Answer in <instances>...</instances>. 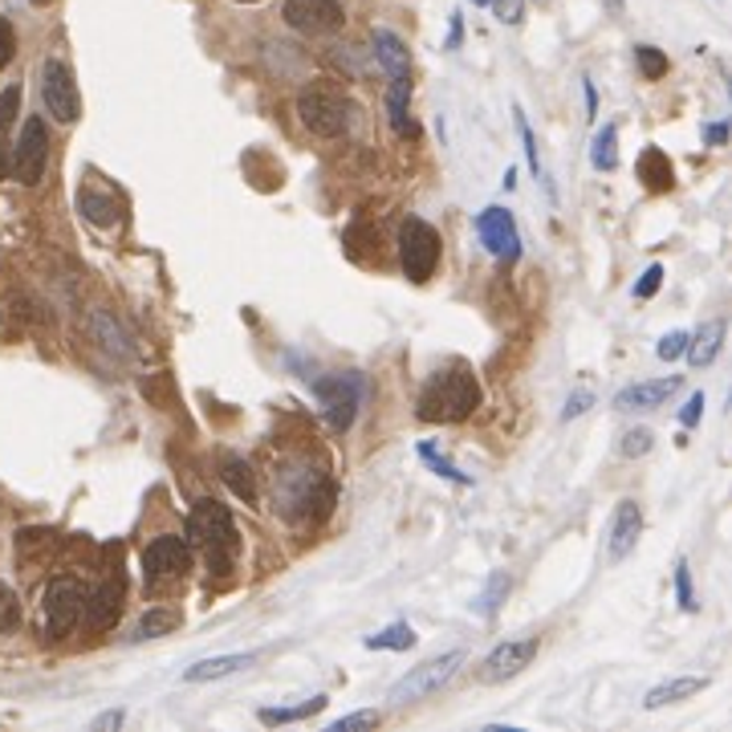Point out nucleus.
<instances>
[{"label": "nucleus", "mask_w": 732, "mask_h": 732, "mask_svg": "<svg viewBox=\"0 0 732 732\" xmlns=\"http://www.w3.org/2000/svg\"><path fill=\"white\" fill-rule=\"evenodd\" d=\"M480 379L468 362H452L436 371L424 383L419 400H415V415L424 424H465L468 415L480 407Z\"/></svg>", "instance_id": "1"}, {"label": "nucleus", "mask_w": 732, "mask_h": 732, "mask_svg": "<svg viewBox=\"0 0 732 732\" xmlns=\"http://www.w3.org/2000/svg\"><path fill=\"white\" fill-rule=\"evenodd\" d=\"M187 546L204 549V558L212 570H228L232 558H237V525H232V513L228 505L212 501V496H204L192 505L187 513Z\"/></svg>", "instance_id": "2"}, {"label": "nucleus", "mask_w": 732, "mask_h": 732, "mask_svg": "<svg viewBox=\"0 0 732 732\" xmlns=\"http://www.w3.org/2000/svg\"><path fill=\"white\" fill-rule=\"evenodd\" d=\"M465 664H468L465 652L436 655V659H427V664L412 667V671H407L403 679H395V684H391V692H386V700H391L395 708L415 704V700H427V696H436L439 688H444V684H448V679H452Z\"/></svg>", "instance_id": "3"}, {"label": "nucleus", "mask_w": 732, "mask_h": 732, "mask_svg": "<svg viewBox=\"0 0 732 732\" xmlns=\"http://www.w3.org/2000/svg\"><path fill=\"white\" fill-rule=\"evenodd\" d=\"M439 249H444V240H439V232L427 225V220H419V216H407V220H403L400 265H403V273H407V281L424 285L439 265Z\"/></svg>", "instance_id": "4"}, {"label": "nucleus", "mask_w": 732, "mask_h": 732, "mask_svg": "<svg viewBox=\"0 0 732 732\" xmlns=\"http://www.w3.org/2000/svg\"><path fill=\"white\" fill-rule=\"evenodd\" d=\"M314 391H318L321 412H326L334 431H347V427L354 424V415H359L367 383H362L359 371H338V374H326V379H314Z\"/></svg>", "instance_id": "5"}, {"label": "nucleus", "mask_w": 732, "mask_h": 732, "mask_svg": "<svg viewBox=\"0 0 732 732\" xmlns=\"http://www.w3.org/2000/svg\"><path fill=\"white\" fill-rule=\"evenodd\" d=\"M297 114H302V122H306L314 134H321V139L342 134L350 122L347 98L334 90V86H321V81H314V86H306V90L297 94Z\"/></svg>", "instance_id": "6"}, {"label": "nucleus", "mask_w": 732, "mask_h": 732, "mask_svg": "<svg viewBox=\"0 0 732 732\" xmlns=\"http://www.w3.org/2000/svg\"><path fill=\"white\" fill-rule=\"evenodd\" d=\"M45 167H50V127H45V119L29 114L25 127H21V139H17L13 146V155H9V172H13L17 184L37 187Z\"/></svg>", "instance_id": "7"}, {"label": "nucleus", "mask_w": 732, "mask_h": 732, "mask_svg": "<svg viewBox=\"0 0 732 732\" xmlns=\"http://www.w3.org/2000/svg\"><path fill=\"white\" fill-rule=\"evenodd\" d=\"M81 602H86V590H81L78 578H54V582L45 586L41 614H45V635L50 640H66L69 631L78 626Z\"/></svg>", "instance_id": "8"}, {"label": "nucleus", "mask_w": 732, "mask_h": 732, "mask_svg": "<svg viewBox=\"0 0 732 732\" xmlns=\"http://www.w3.org/2000/svg\"><path fill=\"white\" fill-rule=\"evenodd\" d=\"M41 98H45V110H50L62 127L81 119V94H78V81H74V69H69L66 62H57V57H50V62L41 66Z\"/></svg>", "instance_id": "9"}, {"label": "nucleus", "mask_w": 732, "mask_h": 732, "mask_svg": "<svg viewBox=\"0 0 732 732\" xmlns=\"http://www.w3.org/2000/svg\"><path fill=\"white\" fill-rule=\"evenodd\" d=\"M281 17H285V25L306 33V37H326V33H338L347 25L342 0H285Z\"/></svg>", "instance_id": "10"}, {"label": "nucleus", "mask_w": 732, "mask_h": 732, "mask_svg": "<svg viewBox=\"0 0 732 732\" xmlns=\"http://www.w3.org/2000/svg\"><path fill=\"white\" fill-rule=\"evenodd\" d=\"M192 570V546L187 537H175V533H163L151 546L143 549V578L146 586H160L167 578H184Z\"/></svg>", "instance_id": "11"}, {"label": "nucleus", "mask_w": 732, "mask_h": 732, "mask_svg": "<svg viewBox=\"0 0 732 732\" xmlns=\"http://www.w3.org/2000/svg\"><path fill=\"white\" fill-rule=\"evenodd\" d=\"M477 237L496 261H517L521 256L517 220H513V212L501 208V204H493V208H484V212L477 216Z\"/></svg>", "instance_id": "12"}, {"label": "nucleus", "mask_w": 732, "mask_h": 732, "mask_svg": "<svg viewBox=\"0 0 732 732\" xmlns=\"http://www.w3.org/2000/svg\"><path fill=\"white\" fill-rule=\"evenodd\" d=\"M533 655H537V635L496 643L493 652L484 655V664H480V679H489V684H501V679L521 676V671H525V667L533 664Z\"/></svg>", "instance_id": "13"}, {"label": "nucleus", "mask_w": 732, "mask_h": 732, "mask_svg": "<svg viewBox=\"0 0 732 732\" xmlns=\"http://www.w3.org/2000/svg\"><path fill=\"white\" fill-rule=\"evenodd\" d=\"M640 533H643V509L640 501H619V509H614L611 517V529H607V561H623L626 554H635V546H640Z\"/></svg>", "instance_id": "14"}, {"label": "nucleus", "mask_w": 732, "mask_h": 732, "mask_svg": "<svg viewBox=\"0 0 732 732\" xmlns=\"http://www.w3.org/2000/svg\"><path fill=\"white\" fill-rule=\"evenodd\" d=\"M122 599H127V582H122L119 573H114V578H107V582L98 586V590H90V594H86V602H81V614H86L90 631H107V626L119 623Z\"/></svg>", "instance_id": "15"}, {"label": "nucleus", "mask_w": 732, "mask_h": 732, "mask_svg": "<svg viewBox=\"0 0 732 732\" xmlns=\"http://www.w3.org/2000/svg\"><path fill=\"white\" fill-rule=\"evenodd\" d=\"M679 391V379H643V383H631L614 395V412H655L664 407L671 395Z\"/></svg>", "instance_id": "16"}, {"label": "nucleus", "mask_w": 732, "mask_h": 732, "mask_svg": "<svg viewBox=\"0 0 732 732\" xmlns=\"http://www.w3.org/2000/svg\"><path fill=\"white\" fill-rule=\"evenodd\" d=\"M724 334H729V321L724 318H712V321H704L696 334H688V347H684V354H688V362H692L696 371H704V367H712V362L720 359V350H724Z\"/></svg>", "instance_id": "17"}, {"label": "nucleus", "mask_w": 732, "mask_h": 732, "mask_svg": "<svg viewBox=\"0 0 732 732\" xmlns=\"http://www.w3.org/2000/svg\"><path fill=\"white\" fill-rule=\"evenodd\" d=\"M371 45H374V62H379V69H383L386 78H412V54H407V45L391 29H374Z\"/></svg>", "instance_id": "18"}, {"label": "nucleus", "mask_w": 732, "mask_h": 732, "mask_svg": "<svg viewBox=\"0 0 732 732\" xmlns=\"http://www.w3.org/2000/svg\"><path fill=\"white\" fill-rule=\"evenodd\" d=\"M712 684V676H676V679H664V684H655L652 692L643 696V708L647 712H659L667 704H679V700H692L700 696Z\"/></svg>", "instance_id": "19"}, {"label": "nucleus", "mask_w": 732, "mask_h": 732, "mask_svg": "<svg viewBox=\"0 0 732 732\" xmlns=\"http://www.w3.org/2000/svg\"><path fill=\"white\" fill-rule=\"evenodd\" d=\"M386 114H391V131L400 139H415V122H412V78H391L386 86Z\"/></svg>", "instance_id": "20"}, {"label": "nucleus", "mask_w": 732, "mask_h": 732, "mask_svg": "<svg viewBox=\"0 0 732 732\" xmlns=\"http://www.w3.org/2000/svg\"><path fill=\"white\" fill-rule=\"evenodd\" d=\"M256 655H212V659H200V664L184 667V684H208V679H225L237 676L244 667H253Z\"/></svg>", "instance_id": "21"}, {"label": "nucleus", "mask_w": 732, "mask_h": 732, "mask_svg": "<svg viewBox=\"0 0 732 732\" xmlns=\"http://www.w3.org/2000/svg\"><path fill=\"white\" fill-rule=\"evenodd\" d=\"M635 172H640V179L652 192H671L676 187V167H671V160H667L659 146H647L640 155V163H635Z\"/></svg>", "instance_id": "22"}, {"label": "nucleus", "mask_w": 732, "mask_h": 732, "mask_svg": "<svg viewBox=\"0 0 732 732\" xmlns=\"http://www.w3.org/2000/svg\"><path fill=\"white\" fill-rule=\"evenodd\" d=\"M326 704H330L326 696H314V700H306V704H293V708H261V712H256V720H261V724H269V729H273V724L281 729V724H297V720L318 717Z\"/></svg>", "instance_id": "23"}, {"label": "nucleus", "mask_w": 732, "mask_h": 732, "mask_svg": "<svg viewBox=\"0 0 732 732\" xmlns=\"http://www.w3.org/2000/svg\"><path fill=\"white\" fill-rule=\"evenodd\" d=\"M175 626H179V611H172V607H151V611L139 619V626H134V643L143 640H160V635H172Z\"/></svg>", "instance_id": "24"}, {"label": "nucleus", "mask_w": 732, "mask_h": 732, "mask_svg": "<svg viewBox=\"0 0 732 732\" xmlns=\"http://www.w3.org/2000/svg\"><path fill=\"white\" fill-rule=\"evenodd\" d=\"M590 163H594V172H614V167H619V127H614V122H607V127L594 134Z\"/></svg>", "instance_id": "25"}, {"label": "nucleus", "mask_w": 732, "mask_h": 732, "mask_svg": "<svg viewBox=\"0 0 732 732\" xmlns=\"http://www.w3.org/2000/svg\"><path fill=\"white\" fill-rule=\"evenodd\" d=\"M78 208H81V216L98 228H110L114 220H119V200H114V196H102V192H81Z\"/></svg>", "instance_id": "26"}, {"label": "nucleus", "mask_w": 732, "mask_h": 732, "mask_svg": "<svg viewBox=\"0 0 732 732\" xmlns=\"http://www.w3.org/2000/svg\"><path fill=\"white\" fill-rule=\"evenodd\" d=\"M17 110H21V86H9L0 94V175L9 172V131L17 122Z\"/></svg>", "instance_id": "27"}, {"label": "nucleus", "mask_w": 732, "mask_h": 732, "mask_svg": "<svg viewBox=\"0 0 732 732\" xmlns=\"http://www.w3.org/2000/svg\"><path fill=\"white\" fill-rule=\"evenodd\" d=\"M367 647L371 652H412L415 647V631L412 623H391L379 635H367Z\"/></svg>", "instance_id": "28"}, {"label": "nucleus", "mask_w": 732, "mask_h": 732, "mask_svg": "<svg viewBox=\"0 0 732 732\" xmlns=\"http://www.w3.org/2000/svg\"><path fill=\"white\" fill-rule=\"evenodd\" d=\"M220 477H225V484L240 496V501H256L253 468L244 465L240 456H225V472H220Z\"/></svg>", "instance_id": "29"}, {"label": "nucleus", "mask_w": 732, "mask_h": 732, "mask_svg": "<svg viewBox=\"0 0 732 732\" xmlns=\"http://www.w3.org/2000/svg\"><path fill=\"white\" fill-rule=\"evenodd\" d=\"M505 594H509V573H505V570H496L493 578H489V586H484V590H480L477 599H472V611H477L480 619H493L496 607L505 602Z\"/></svg>", "instance_id": "30"}, {"label": "nucleus", "mask_w": 732, "mask_h": 732, "mask_svg": "<svg viewBox=\"0 0 732 732\" xmlns=\"http://www.w3.org/2000/svg\"><path fill=\"white\" fill-rule=\"evenodd\" d=\"M652 448H655V436L647 427H631V431H623V439H619V456H626V460H640V456H647Z\"/></svg>", "instance_id": "31"}, {"label": "nucleus", "mask_w": 732, "mask_h": 732, "mask_svg": "<svg viewBox=\"0 0 732 732\" xmlns=\"http://www.w3.org/2000/svg\"><path fill=\"white\" fill-rule=\"evenodd\" d=\"M383 717L374 708H362V712H350V717H338L326 724V732H359V729H379Z\"/></svg>", "instance_id": "32"}, {"label": "nucleus", "mask_w": 732, "mask_h": 732, "mask_svg": "<svg viewBox=\"0 0 732 732\" xmlns=\"http://www.w3.org/2000/svg\"><path fill=\"white\" fill-rule=\"evenodd\" d=\"M635 62H640L643 78H647V81L664 78V74H667V54H659L655 45H635Z\"/></svg>", "instance_id": "33"}, {"label": "nucleus", "mask_w": 732, "mask_h": 732, "mask_svg": "<svg viewBox=\"0 0 732 732\" xmlns=\"http://www.w3.org/2000/svg\"><path fill=\"white\" fill-rule=\"evenodd\" d=\"M419 456H424L427 465H431V472H436V477L452 480V484H468L465 472H460V468H456L452 460H444V456H439L436 448H431V444H419Z\"/></svg>", "instance_id": "34"}, {"label": "nucleus", "mask_w": 732, "mask_h": 732, "mask_svg": "<svg viewBox=\"0 0 732 732\" xmlns=\"http://www.w3.org/2000/svg\"><path fill=\"white\" fill-rule=\"evenodd\" d=\"M21 623V602H17V590L9 582H0V635L13 631Z\"/></svg>", "instance_id": "35"}, {"label": "nucleus", "mask_w": 732, "mask_h": 732, "mask_svg": "<svg viewBox=\"0 0 732 732\" xmlns=\"http://www.w3.org/2000/svg\"><path fill=\"white\" fill-rule=\"evenodd\" d=\"M676 599L684 611H696V594H692V570H688V561L679 558L676 561Z\"/></svg>", "instance_id": "36"}, {"label": "nucleus", "mask_w": 732, "mask_h": 732, "mask_svg": "<svg viewBox=\"0 0 732 732\" xmlns=\"http://www.w3.org/2000/svg\"><path fill=\"white\" fill-rule=\"evenodd\" d=\"M489 9L496 13L501 25H521V17H525V0H489Z\"/></svg>", "instance_id": "37"}, {"label": "nucleus", "mask_w": 732, "mask_h": 732, "mask_svg": "<svg viewBox=\"0 0 732 732\" xmlns=\"http://www.w3.org/2000/svg\"><path fill=\"white\" fill-rule=\"evenodd\" d=\"M684 347H688V330H671V334H664V338H659L655 354H659L664 362H671V359H679V354H684Z\"/></svg>", "instance_id": "38"}, {"label": "nucleus", "mask_w": 732, "mask_h": 732, "mask_svg": "<svg viewBox=\"0 0 732 732\" xmlns=\"http://www.w3.org/2000/svg\"><path fill=\"white\" fill-rule=\"evenodd\" d=\"M517 131H521V143H525V160H529V167L537 175H542V155H537V139H533V131H529V119L521 114L517 110Z\"/></svg>", "instance_id": "39"}, {"label": "nucleus", "mask_w": 732, "mask_h": 732, "mask_svg": "<svg viewBox=\"0 0 732 732\" xmlns=\"http://www.w3.org/2000/svg\"><path fill=\"white\" fill-rule=\"evenodd\" d=\"M659 285H664V265H647V273H643L640 285H635V297H640V302H647V297H655V293H659Z\"/></svg>", "instance_id": "40"}, {"label": "nucleus", "mask_w": 732, "mask_h": 732, "mask_svg": "<svg viewBox=\"0 0 732 732\" xmlns=\"http://www.w3.org/2000/svg\"><path fill=\"white\" fill-rule=\"evenodd\" d=\"M17 54V33H13V21L9 17H0V69L13 62Z\"/></svg>", "instance_id": "41"}, {"label": "nucleus", "mask_w": 732, "mask_h": 732, "mask_svg": "<svg viewBox=\"0 0 732 732\" xmlns=\"http://www.w3.org/2000/svg\"><path fill=\"white\" fill-rule=\"evenodd\" d=\"M700 415H704V391H696L692 400L684 403V412H679V424H684V427H696V424H700Z\"/></svg>", "instance_id": "42"}, {"label": "nucleus", "mask_w": 732, "mask_h": 732, "mask_svg": "<svg viewBox=\"0 0 732 732\" xmlns=\"http://www.w3.org/2000/svg\"><path fill=\"white\" fill-rule=\"evenodd\" d=\"M590 403H594V395L590 391H578V395H570L566 400V412H561V419H578V415L590 412Z\"/></svg>", "instance_id": "43"}, {"label": "nucleus", "mask_w": 732, "mask_h": 732, "mask_svg": "<svg viewBox=\"0 0 732 732\" xmlns=\"http://www.w3.org/2000/svg\"><path fill=\"white\" fill-rule=\"evenodd\" d=\"M122 720H127V712H122V708H110V712H102V717L94 720L90 729H94V732H107V729H122Z\"/></svg>", "instance_id": "44"}, {"label": "nucleus", "mask_w": 732, "mask_h": 732, "mask_svg": "<svg viewBox=\"0 0 732 732\" xmlns=\"http://www.w3.org/2000/svg\"><path fill=\"white\" fill-rule=\"evenodd\" d=\"M704 139L712 146H724V143H729V127H724V122H712V127L704 131Z\"/></svg>", "instance_id": "45"}, {"label": "nucleus", "mask_w": 732, "mask_h": 732, "mask_svg": "<svg viewBox=\"0 0 732 732\" xmlns=\"http://www.w3.org/2000/svg\"><path fill=\"white\" fill-rule=\"evenodd\" d=\"M586 110H590V119H594V110H599V94H594L590 81H586Z\"/></svg>", "instance_id": "46"}, {"label": "nucleus", "mask_w": 732, "mask_h": 732, "mask_svg": "<svg viewBox=\"0 0 732 732\" xmlns=\"http://www.w3.org/2000/svg\"><path fill=\"white\" fill-rule=\"evenodd\" d=\"M460 45V17H452V37H448V50Z\"/></svg>", "instance_id": "47"}, {"label": "nucleus", "mask_w": 732, "mask_h": 732, "mask_svg": "<svg viewBox=\"0 0 732 732\" xmlns=\"http://www.w3.org/2000/svg\"><path fill=\"white\" fill-rule=\"evenodd\" d=\"M33 4H50V0H33Z\"/></svg>", "instance_id": "48"}, {"label": "nucleus", "mask_w": 732, "mask_h": 732, "mask_svg": "<svg viewBox=\"0 0 732 732\" xmlns=\"http://www.w3.org/2000/svg\"><path fill=\"white\" fill-rule=\"evenodd\" d=\"M472 4H489V0H472Z\"/></svg>", "instance_id": "49"}]
</instances>
